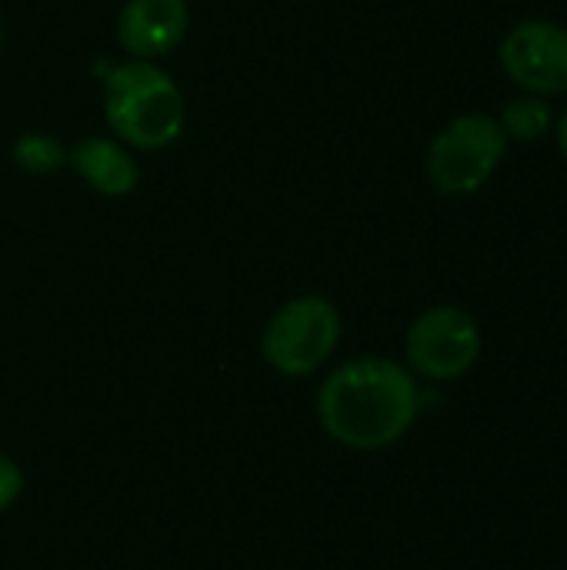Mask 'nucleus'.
Returning a JSON list of instances; mask_svg holds the SVG:
<instances>
[{
	"instance_id": "obj_1",
	"label": "nucleus",
	"mask_w": 567,
	"mask_h": 570,
	"mask_svg": "<svg viewBox=\"0 0 567 570\" xmlns=\"http://www.w3.org/2000/svg\"><path fill=\"white\" fill-rule=\"evenodd\" d=\"M421 394L414 374L388 357L341 364L317 391L321 428L351 451L394 448L418 421Z\"/></svg>"
},
{
	"instance_id": "obj_2",
	"label": "nucleus",
	"mask_w": 567,
	"mask_h": 570,
	"mask_svg": "<svg viewBox=\"0 0 567 570\" xmlns=\"http://www.w3.org/2000/svg\"><path fill=\"white\" fill-rule=\"evenodd\" d=\"M104 120L120 144L164 150L187 127L184 90L154 60H124L104 77Z\"/></svg>"
},
{
	"instance_id": "obj_3",
	"label": "nucleus",
	"mask_w": 567,
	"mask_h": 570,
	"mask_svg": "<svg viewBox=\"0 0 567 570\" xmlns=\"http://www.w3.org/2000/svg\"><path fill=\"white\" fill-rule=\"evenodd\" d=\"M508 154V137L498 117L471 110L448 120L428 147V177L444 197L478 194Z\"/></svg>"
},
{
	"instance_id": "obj_4",
	"label": "nucleus",
	"mask_w": 567,
	"mask_h": 570,
	"mask_svg": "<svg viewBox=\"0 0 567 570\" xmlns=\"http://www.w3.org/2000/svg\"><path fill=\"white\" fill-rule=\"evenodd\" d=\"M341 341V311L324 294H297L284 301L264 334L261 354L284 377H307L338 351Z\"/></svg>"
},
{
	"instance_id": "obj_5",
	"label": "nucleus",
	"mask_w": 567,
	"mask_h": 570,
	"mask_svg": "<svg viewBox=\"0 0 567 570\" xmlns=\"http://www.w3.org/2000/svg\"><path fill=\"white\" fill-rule=\"evenodd\" d=\"M408 371L428 381H458L481 357V327L475 314L454 304H438L418 314L404 337Z\"/></svg>"
},
{
	"instance_id": "obj_6",
	"label": "nucleus",
	"mask_w": 567,
	"mask_h": 570,
	"mask_svg": "<svg viewBox=\"0 0 567 570\" xmlns=\"http://www.w3.org/2000/svg\"><path fill=\"white\" fill-rule=\"evenodd\" d=\"M498 60L511 83L525 94H567V27L555 20L515 23L501 40Z\"/></svg>"
},
{
	"instance_id": "obj_7",
	"label": "nucleus",
	"mask_w": 567,
	"mask_h": 570,
	"mask_svg": "<svg viewBox=\"0 0 567 570\" xmlns=\"http://www.w3.org/2000/svg\"><path fill=\"white\" fill-rule=\"evenodd\" d=\"M190 27L187 0H124L117 13V40L130 60H157L170 53Z\"/></svg>"
},
{
	"instance_id": "obj_8",
	"label": "nucleus",
	"mask_w": 567,
	"mask_h": 570,
	"mask_svg": "<svg viewBox=\"0 0 567 570\" xmlns=\"http://www.w3.org/2000/svg\"><path fill=\"white\" fill-rule=\"evenodd\" d=\"M67 164L77 170V177L94 194L110 197V200L134 194V187L140 180L137 160L127 150V144H120L117 137H104V134H94V137H84L80 144H74L67 154Z\"/></svg>"
},
{
	"instance_id": "obj_9",
	"label": "nucleus",
	"mask_w": 567,
	"mask_h": 570,
	"mask_svg": "<svg viewBox=\"0 0 567 570\" xmlns=\"http://www.w3.org/2000/svg\"><path fill=\"white\" fill-rule=\"evenodd\" d=\"M498 124H501L508 144H511V140H518V144H535V140H541V137L551 130L555 114H551L548 97L521 94V97H515V100L505 104V110L498 114Z\"/></svg>"
},
{
	"instance_id": "obj_10",
	"label": "nucleus",
	"mask_w": 567,
	"mask_h": 570,
	"mask_svg": "<svg viewBox=\"0 0 567 570\" xmlns=\"http://www.w3.org/2000/svg\"><path fill=\"white\" fill-rule=\"evenodd\" d=\"M67 147L43 134V130H33V134H20L10 147V160L23 170V174H53L67 164Z\"/></svg>"
},
{
	"instance_id": "obj_11",
	"label": "nucleus",
	"mask_w": 567,
	"mask_h": 570,
	"mask_svg": "<svg viewBox=\"0 0 567 570\" xmlns=\"http://www.w3.org/2000/svg\"><path fill=\"white\" fill-rule=\"evenodd\" d=\"M20 491H23V471L17 468L13 458L0 454V514L17 504Z\"/></svg>"
},
{
	"instance_id": "obj_12",
	"label": "nucleus",
	"mask_w": 567,
	"mask_h": 570,
	"mask_svg": "<svg viewBox=\"0 0 567 570\" xmlns=\"http://www.w3.org/2000/svg\"><path fill=\"white\" fill-rule=\"evenodd\" d=\"M558 147H561V157L567 160V110L561 114V120H558Z\"/></svg>"
},
{
	"instance_id": "obj_13",
	"label": "nucleus",
	"mask_w": 567,
	"mask_h": 570,
	"mask_svg": "<svg viewBox=\"0 0 567 570\" xmlns=\"http://www.w3.org/2000/svg\"><path fill=\"white\" fill-rule=\"evenodd\" d=\"M0 50H3V17H0Z\"/></svg>"
}]
</instances>
